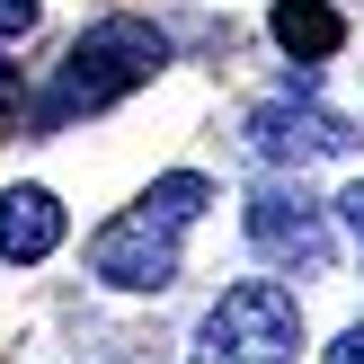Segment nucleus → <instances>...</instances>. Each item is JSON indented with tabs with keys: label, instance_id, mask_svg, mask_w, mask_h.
<instances>
[{
	"label": "nucleus",
	"instance_id": "f257e3e1",
	"mask_svg": "<svg viewBox=\"0 0 364 364\" xmlns=\"http://www.w3.org/2000/svg\"><path fill=\"white\" fill-rule=\"evenodd\" d=\"M205 205H213V187H205L196 169L151 178L142 205H124L116 223L89 240V276L116 284V294H160V284H178V231H187Z\"/></svg>",
	"mask_w": 364,
	"mask_h": 364
},
{
	"label": "nucleus",
	"instance_id": "f03ea898",
	"mask_svg": "<svg viewBox=\"0 0 364 364\" xmlns=\"http://www.w3.org/2000/svg\"><path fill=\"white\" fill-rule=\"evenodd\" d=\"M160 63H169V36H160L151 18H98V27H89L80 45L53 63V89L36 98V134H63L71 116L116 107L124 89L160 80Z\"/></svg>",
	"mask_w": 364,
	"mask_h": 364
},
{
	"label": "nucleus",
	"instance_id": "7ed1b4c3",
	"mask_svg": "<svg viewBox=\"0 0 364 364\" xmlns=\"http://www.w3.org/2000/svg\"><path fill=\"white\" fill-rule=\"evenodd\" d=\"M302 355V311L284 284H231L196 320V364H294Z\"/></svg>",
	"mask_w": 364,
	"mask_h": 364
},
{
	"label": "nucleus",
	"instance_id": "20e7f679",
	"mask_svg": "<svg viewBox=\"0 0 364 364\" xmlns=\"http://www.w3.org/2000/svg\"><path fill=\"white\" fill-rule=\"evenodd\" d=\"M249 249L276 267H302V276H329V213L302 187H258L249 196Z\"/></svg>",
	"mask_w": 364,
	"mask_h": 364
},
{
	"label": "nucleus",
	"instance_id": "39448f33",
	"mask_svg": "<svg viewBox=\"0 0 364 364\" xmlns=\"http://www.w3.org/2000/svg\"><path fill=\"white\" fill-rule=\"evenodd\" d=\"M249 151H258V160H276V169H302V160H329V151H347V124H338L329 107L267 98L258 116H249Z\"/></svg>",
	"mask_w": 364,
	"mask_h": 364
},
{
	"label": "nucleus",
	"instance_id": "423d86ee",
	"mask_svg": "<svg viewBox=\"0 0 364 364\" xmlns=\"http://www.w3.org/2000/svg\"><path fill=\"white\" fill-rule=\"evenodd\" d=\"M63 249V205L45 187H0V258L9 267H36Z\"/></svg>",
	"mask_w": 364,
	"mask_h": 364
},
{
	"label": "nucleus",
	"instance_id": "0eeeda50",
	"mask_svg": "<svg viewBox=\"0 0 364 364\" xmlns=\"http://www.w3.org/2000/svg\"><path fill=\"white\" fill-rule=\"evenodd\" d=\"M267 27H276V45L294 53V63H329V53L347 45V18H338L329 0H276Z\"/></svg>",
	"mask_w": 364,
	"mask_h": 364
},
{
	"label": "nucleus",
	"instance_id": "6e6552de",
	"mask_svg": "<svg viewBox=\"0 0 364 364\" xmlns=\"http://www.w3.org/2000/svg\"><path fill=\"white\" fill-rule=\"evenodd\" d=\"M36 18H45V0H0V45H18Z\"/></svg>",
	"mask_w": 364,
	"mask_h": 364
},
{
	"label": "nucleus",
	"instance_id": "1a4fd4ad",
	"mask_svg": "<svg viewBox=\"0 0 364 364\" xmlns=\"http://www.w3.org/2000/svg\"><path fill=\"white\" fill-rule=\"evenodd\" d=\"M338 223H347V231H355V240H364V178H355V187H347V196H338Z\"/></svg>",
	"mask_w": 364,
	"mask_h": 364
},
{
	"label": "nucleus",
	"instance_id": "9d476101",
	"mask_svg": "<svg viewBox=\"0 0 364 364\" xmlns=\"http://www.w3.org/2000/svg\"><path fill=\"white\" fill-rule=\"evenodd\" d=\"M329 364H364V320H355V329H347V338L329 347Z\"/></svg>",
	"mask_w": 364,
	"mask_h": 364
},
{
	"label": "nucleus",
	"instance_id": "9b49d317",
	"mask_svg": "<svg viewBox=\"0 0 364 364\" xmlns=\"http://www.w3.org/2000/svg\"><path fill=\"white\" fill-rule=\"evenodd\" d=\"M0 107H18V71H9V53H0Z\"/></svg>",
	"mask_w": 364,
	"mask_h": 364
}]
</instances>
